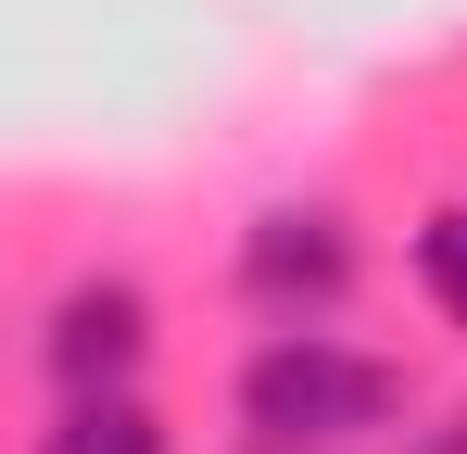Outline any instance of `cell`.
I'll return each instance as SVG.
<instances>
[{
  "label": "cell",
  "instance_id": "1",
  "mask_svg": "<svg viewBox=\"0 0 467 454\" xmlns=\"http://www.w3.org/2000/svg\"><path fill=\"white\" fill-rule=\"evenodd\" d=\"M240 417H253V442L265 454H304V442H354V429H379L391 417V378L367 354H341L328 328H278L253 378H240Z\"/></svg>",
  "mask_w": 467,
  "mask_h": 454
},
{
  "label": "cell",
  "instance_id": "5",
  "mask_svg": "<svg viewBox=\"0 0 467 454\" xmlns=\"http://www.w3.org/2000/svg\"><path fill=\"white\" fill-rule=\"evenodd\" d=\"M417 291L442 303V315H467V215H430V227H417Z\"/></svg>",
  "mask_w": 467,
  "mask_h": 454
},
{
  "label": "cell",
  "instance_id": "3",
  "mask_svg": "<svg viewBox=\"0 0 467 454\" xmlns=\"http://www.w3.org/2000/svg\"><path fill=\"white\" fill-rule=\"evenodd\" d=\"M240 278L304 315V303H328L341 278H354V240H341V215H265L253 240H240Z\"/></svg>",
  "mask_w": 467,
  "mask_h": 454
},
{
  "label": "cell",
  "instance_id": "2",
  "mask_svg": "<svg viewBox=\"0 0 467 454\" xmlns=\"http://www.w3.org/2000/svg\"><path fill=\"white\" fill-rule=\"evenodd\" d=\"M140 341H152V303L127 291V278H88V291L51 303V328H38V354L64 391H114V378L140 366Z\"/></svg>",
  "mask_w": 467,
  "mask_h": 454
},
{
  "label": "cell",
  "instance_id": "4",
  "mask_svg": "<svg viewBox=\"0 0 467 454\" xmlns=\"http://www.w3.org/2000/svg\"><path fill=\"white\" fill-rule=\"evenodd\" d=\"M38 454H164V429L127 391H64V417L38 429Z\"/></svg>",
  "mask_w": 467,
  "mask_h": 454
}]
</instances>
